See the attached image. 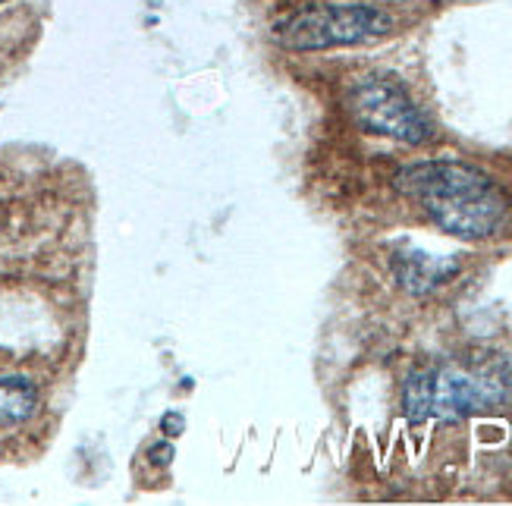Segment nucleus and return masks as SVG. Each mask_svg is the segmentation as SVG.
I'll return each mask as SVG.
<instances>
[{"label": "nucleus", "instance_id": "nucleus-6", "mask_svg": "<svg viewBox=\"0 0 512 506\" xmlns=\"http://www.w3.org/2000/svg\"><path fill=\"white\" fill-rule=\"evenodd\" d=\"M38 409V387L26 374H4L0 378V428H16L29 422Z\"/></svg>", "mask_w": 512, "mask_h": 506}, {"label": "nucleus", "instance_id": "nucleus-1", "mask_svg": "<svg viewBox=\"0 0 512 506\" xmlns=\"http://www.w3.org/2000/svg\"><path fill=\"white\" fill-rule=\"evenodd\" d=\"M393 186L418 202L443 233L459 239H487L506 220L503 189L472 164L418 161L399 170Z\"/></svg>", "mask_w": 512, "mask_h": 506}, {"label": "nucleus", "instance_id": "nucleus-8", "mask_svg": "<svg viewBox=\"0 0 512 506\" xmlns=\"http://www.w3.org/2000/svg\"><path fill=\"white\" fill-rule=\"evenodd\" d=\"M151 450H154L151 459H154V462H161V466L173 459V447H170V444H158V447H151Z\"/></svg>", "mask_w": 512, "mask_h": 506}, {"label": "nucleus", "instance_id": "nucleus-4", "mask_svg": "<svg viewBox=\"0 0 512 506\" xmlns=\"http://www.w3.org/2000/svg\"><path fill=\"white\" fill-rule=\"evenodd\" d=\"M352 120L365 132L406 145H421L434 136L431 117L421 110L403 85L393 79H365L349 92Z\"/></svg>", "mask_w": 512, "mask_h": 506}, {"label": "nucleus", "instance_id": "nucleus-7", "mask_svg": "<svg viewBox=\"0 0 512 506\" xmlns=\"http://www.w3.org/2000/svg\"><path fill=\"white\" fill-rule=\"evenodd\" d=\"M164 431H170V434H180V431H183V415H176V412L164 415Z\"/></svg>", "mask_w": 512, "mask_h": 506}, {"label": "nucleus", "instance_id": "nucleus-5", "mask_svg": "<svg viewBox=\"0 0 512 506\" xmlns=\"http://www.w3.org/2000/svg\"><path fill=\"white\" fill-rule=\"evenodd\" d=\"M390 268L409 296H431L459 274V261L450 255H428L421 249H399L390 258Z\"/></svg>", "mask_w": 512, "mask_h": 506}, {"label": "nucleus", "instance_id": "nucleus-2", "mask_svg": "<svg viewBox=\"0 0 512 506\" xmlns=\"http://www.w3.org/2000/svg\"><path fill=\"white\" fill-rule=\"evenodd\" d=\"M512 378L497 368H462V365H434L418 368L406 378L403 387V412L412 425H425L428 418L437 422H462L481 409H491L509 400Z\"/></svg>", "mask_w": 512, "mask_h": 506}, {"label": "nucleus", "instance_id": "nucleus-3", "mask_svg": "<svg viewBox=\"0 0 512 506\" xmlns=\"http://www.w3.org/2000/svg\"><path fill=\"white\" fill-rule=\"evenodd\" d=\"M396 19L368 4H318L283 16L271 38L286 51H330L387 38Z\"/></svg>", "mask_w": 512, "mask_h": 506}, {"label": "nucleus", "instance_id": "nucleus-9", "mask_svg": "<svg viewBox=\"0 0 512 506\" xmlns=\"http://www.w3.org/2000/svg\"><path fill=\"white\" fill-rule=\"evenodd\" d=\"M0 4H4V0H0Z\"/></svg>", "mask_w": 512, "mask_h": 506}]
</instances>
